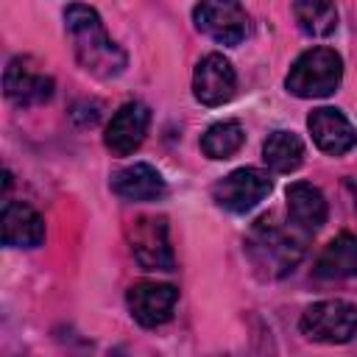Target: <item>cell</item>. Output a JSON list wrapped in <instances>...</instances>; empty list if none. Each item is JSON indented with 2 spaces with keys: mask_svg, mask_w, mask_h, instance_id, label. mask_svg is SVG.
<instances>
[{
  "mask_svg": "<svg viewBox=\"0 0 357 357\" xmlns=\"http://www.w3.org/2000/svg\"><path fill=\"white\" fill-rule=\"evenodd\" d=\"M112 192L123 201H156L167 192V184L148 162H134L112 176Z\"/></svg>",
  "mask_w": 357,
  "mask_h": 357,
  "instance_id": "obj_15",
  "label": "cell"
},
{
  "mask_svg": "<svg viewBox=\"0 0 357 357\" xmlns=\"http://www.w3.org/2000/svg\"><path fill=\"white\" fill-rule=\"evenodd\" d=\"M307 128L315 145L329 156H343L357 145V131L340 109H332V106L312 109L307 117Z\"/></svg>",
  "mask_w": 357,
  "mask_h": 357,
  "instance_id": "obj_12",
  "label": "cell"
},
{
  "mask_svg": "<svg viewBox=\"0 0 357 357\" xmlns=\"http://www.w3.org/2000/svg\"><path fill=\"white\" fill-rule=\"evenodd\" d=\"M287 220L304 231L307 237L315 234L326 223V198L310 181H296L287 187Z\"/></svg>",
  "mask_w": 357,
  "mask_h": 357,
  "instance_id": "obj_14",
  "label": "cell"
},
{
  "mask_svg": "<svg viewBox=\"0 0 357 357\" xmlns=\"http://www.w3.org/2000/svg\"><path fill=\"white\" fill-rule=\"evenodd\" d=\"M245 142V131L237 120H220L212 123L201 137V151L209 159H229L234 156Z\"/></svg>",
  "mask_w": 357,
  "mask_h": 357,
  "instance_id": "obj_18",
  "label": "cell"
},
{
  "mask_svg": "<svg viewBox=\"0 0 357 357\" xmlns=\"http://www.w3.org/2000/svg\"><path fill=\"white\" fill-rule=\"evenodd\" d=\"M312 273L315 279H324V282H340V279L357 276V237L349 231H340L337 237H332L318 254Z\"/></svg>",
  "mask_w": 357,
  "mask_h": 357,
  "instance_id": "obj_16",
  "label": "cell"
},
{
  "mask_svg": "<svg viewBox=\"0 0 357 357\" xmlns=\"http://www.w3.org/2000/svg\"><path fill=\"white\" fill-rule=\"evenodd\" d=\"M128 245L142 271H173L176 257L167 234V220L156 215H139L128 226Z\"/></svg>",
  "mask_w": 357,
  "mask_h": 357,
  "instance_id": "obj_5",
  "label": "cell"
},
{
  "mask_svg": "<svg viewBox=\"0 0 357 357\" xmlns=\"http://www.w3.org/2000/svg\"><path fill=\"white\" fill-rule=\"evenodd\" d=\"M3 245L8 248H36L45 243V220L25 201L3 204Z\"/></svg>",
  "mask_w": 357,
  "mask_h": 357,
  "instance_id": "obj_13",
  "label": "cell"
},
{
  "mask_svg": "<svg viewBox=\"0 0 357 357\" xmlns=\"http://www.w3.org/2000/svg\"><path fill=\"white\" fill-rule=\"evenodd\" d=\"M237 73L223 53H209L192 73V95L204 106H223L234 98Z\"/></svg>",
  "mask_w": 357,
  "mask_h": 357,
  "instance_id": "obj_8",
  "label": "cell"
},
{
  "mask_svg": "<svg viewBox=\"0 0 357 357\" xmlns=\"http://www.w3.org/2000/svg\"><path fill=\"white\" fill-rule=\"evenodd\" d=\"M64 31L70 36L75 61L95 78H117L126 64L128 56L126 50L109 36V31L103 28L100 14L92 6H81L73 3L64 8Z\"/></svg>",
  "mask_w": 357,
  "mask_h": 357,
  "instance_id": "obj_1",
  "label": "cell"
},
{
  "mask_svg": "<svg viewBox=\"0 0 357 357\" xmlns=\"http://www.w3.org/2000/svg\"><path fill=\"white\" fill-rule=\"evenodd\" d=\"M273 190V178L259 167H237L212 187V201L234 215L251 212Z\"/></svg>",
  "mask_w": 357,
  "mask_h": 357,
  "instance_id": "obj_6",
  "label": "cell"
},
{
  "mask_svg": "<svg viewBox=\"0 0 357 357\" xmlns=\"http://www.w3.org/2000/svg\"><path fill=\"white\" fill-rule=\"evenodd\" d=\"M192 20L201 33L226 47L240 45L251 31L248 11L240 3H198L192 8Z\"/></svg>",
  "mask_w": 357,
  "mask_h": 357,
  "instance_id": "obj_7",
  "label": "cell"
},
{
  "mask_svg": "<svg viewBox=\"0 0 357 357\" xmlns=\"http://www.w3.org/2000/svg\"><path fill=\"white\" fill-rule=\"evenodd\" d=\"M148 126H151V109L139 100H128L112 114L103 134V145L114 156H128L142 145Z\"/></svg>",
  "mask_w": 357,
  "mask_h": 357,
  "instance_id": "obj_11",
  "label": "cell"
},
{
  "mask_svg": "<svg viewBox=\"0 0 357 357\" xmlns=\"http://www.w3.org/2000/svg\"><path fill=\"white\" fill-rule=\"evenodd\" d=\"M304 245L307 234L298 231L290 220L279 223L276 215H262L245 237V254L262 279L287 276L304 257Z\"/></svg>",
  "mask_w": 357,
  "mask_h": 357,
  "instance_id": "obj_2",
  "label": "cell"
},
{
  "mask_svg": "<svg viewBox=\"0 0 357 357\" xmlns=\"http://www.w3.org/2000/svg\"><path fill=\"white\" fill-rule=\"evenodd\" d=\"M293 17H296L301 33H307L312 39L329 36L337 28V8L332 3H312V0L293 3Z\"/></svg>",
  "mask_w": 357,
  "mask_h": 357,
  "instance_id": "obj_19",
  "label": "cell"
},
{
  "mask_svg": "<svg viewBox=\"0 0 357 357\" xmlns=\"http://www.w3.org/2000/svg\"><path fill=\"white\" fill-rule=\"evenodd\" d=\"M298 329L315 343H349L357 335V307L343 298L315 301L301 312Z\"/></svg>",
  "mask_w": 357,
  "mask_h": 357,
  "instance_id": "obj_4",
  "label": "cell"
},
{
  "mask_svg": "<svg viewBox=\"0 0 357 357\" xmlns=\"http://www.w3.org/2000/svg\"><path fill=\"white\" fill-rule=\"evenodd\" d=\"M343 81V59L332 47L304 50L284 78V86L296 98H326Z\"/></svg>",
  "mask_w": 357,
  "mask_h": 357,
  "instance_id": "obj_3",
  "label": "cell"
},
{
  "mask_svg": "<svg viewBox=\"0 0 357 357\" xmlns=\"http://www.w3.org/2000/svg\"><path fill=\"white\" fill-rule=\"evenodd\" d=\"M128 310L134 315V321L139 326H162L173 318L176 301H178V290L167 282H137L128 287Z\"/></svg>",
  "mask_w": 357,
  "mask_h": 357,
  "instance_id": "obj_9",
  "label": "cell"
},
{
  "mask_svg": "<svg viewBox=\"0 0 357 357\" xmlns=\"http://www.w3.org/2000/svg\"><path fill=\"white\" fill-rule=\"evenodd\" d=\"M3 89H6V98L17 106H39L53 98L56 84L50 75L39 73L28 56H17L8 61L3 73Z\"/></svg>",
  "mask_w": 357,
  "mask_h": 357,
  "instance_id": "obj_10",
  "label": "cell"
},
{
  "mask_svg": "<svg viewBox=\"0 0 357 357\" xmlns=\"http://www.w3.org/2000/svg\"><path fill=\"white\" fill-rule=\"evenodd\" d=\"M262 159L273 173H293L304 162V142L293 131H273L262 142Z\"/></svg>",
  "mask_w": 357,
  "mask_h": 357,
  "instance_id": "obj_17",
  "label": "cell"
}]
</instances>
